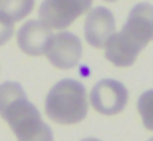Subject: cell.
<instances>
[{"label": "cell", "instance_id": "obj_1", "mask_svg": "<svg viewBox=\"0 0 153 141\" xmlns=\"http://www.w3.org/2000/svg\"><path fill=\"white\" fill-rule=\"evenodd\" d=\"M0 117L8 123L18 141H53L51 128L41 120L38 108L17 82L0 84Z\"/></svg>", "mask_w": 153, "mask_h": 141}, {"label": "cell", "instance_id": "obj_2", "mask_svg": "<svg viewBox=\"0 0 153 141\" xmlns=\"http://www.w3.org/2000/svg\"><path fill=\"white\" fill-rule=\"evenodd\" d=\"M150 41H153V5L142 2L133 5L122 30L107 41L105 58L117 67H128Z\"/></svg>", "mask_w": 153, "mask_h": 141}, {"label": "cell", "instance_id": "obj_3", "mask_svg": "<svg viewBox=\"0 0 153 141\" xmlns=\"http://www.w3.org/2000/svg\"><path fill=\"white\" fill-rule=\"evenodd\" d=\"M50 120L59 125H76L87 115V92L81 82L63 79L51 87L45 100Z\"/></svg>", "mask_w": 153, "mask_h": 141}, {"label": "cell", "instance_id": "obj_4", "mask_svg": "<svg viewBox=\"0 0 153 141\" xmlns=\"http://www.w3.org/2000/svg\"><path fill=\"white\" fill-rule=\"evenodd\" d=\"M92 0H45L40 5L38 16L51 30H66L76 18L89 12Z\"/></svg>", "mask_w": 153, "mask_h": 141}, {"label": "cell", "instance_id": "obj_5", "mask_svg": "<svg viewBox=\"0 0 153 141\" xmlns=\"http://www.w3.org/2000/svg\"><path fill=\"white\" fill-rule=\"evenodd\" d=\"M128 90L119 80L102 79L91 90V105L97 113L112 117L127 107Z\"/></svg>", "mask_w": 153, "mask_h": 141}, {"label": "cell", "instance_id": "obj_6", "mask_svg": "<svg viewBox=\"0 0 153 141\" xmlns=\"http://www.w3.org/2000/svg\"><path fill=\"white\" fill-rule=\"evenodd\" d=\"M82 56V43L76 35L61 31L53 35L46 49V58L58 69H73L79 64Z\"/></svg>", "mask_w": 153, "mask_h": 141}, {"label": "cell", "instance_id": "obj_7", "mask_svg": "<svg viewBox=\"0 0 153 141\" xmlns=\"http://www.w3.org/2000/svg\"><path fill=\"white\" fill-rule=\"evenodd\" d=\"M115 33V18L105 7H96L87 13L84 23V36L92 48H105L107 41Z\"/></svg>", "mask_w": 153, "mask_h": 141}, {"label": "cell", "instance_id": "obj_8", "mask_svg": "<svg viewBox=\"0 0 153 141\" xmlns=\"http://www.w3.org/2000/svg\"><path fill=\"white\" fill-rule=\"evenodd\" d=\"M51 38H53L51 28H48L40 20H30L18 30L17 43L25 54L41 56L46 54Z\"/></svg>", "mask_w": 153, "mask_h": 141}, {"label": "cell", "instance_id": "obj_9", "mask_svg": "<svg viewBox=\"0 0 153 141\" xmlns=\"http://www.w3.org/2000/svg\"><path fill=\"white\" fill-rule=\"evenodd\" d=\"M35 7V0H0V12L13 23L27 18Z\"/></svg>", "mask_w": 153, "mask_h": 141}, {"label": "cell", "instance_id": "obj_10", "mask_svg": "<svg viewBox=\"0 0 153 141\" xmlns=\"http://www.w3.org/2000/svg\"><path fill=\"white\" fill-rule=\"evenodd\" d=\"M137 110L142 117V123L146 130L153 131V89L143 92L137 100Z\"/></svg>", "mask_w": 153, "mask_h": 141}, {"label": "cell", "instance_id": "obj_11", "mask_svg": "<svg viewBox=\"0 0 153 141\" xmlns=\"http://www.w3.org/2000/svg\"><path fill=\"white\" fill-rule=\"evenodd\" d=\"M13 21L5 13L0 12V46L10 41V38L13 36Z\"/></svg>", "mask_w": 153, "mask_h": 141}, {"label": "cell", "instance_id": "obj_12", "mask_svg": "<svg viewBox=\"0 0 153 141\" xmlns=\"http://www.w3.org/2000/svg\"><path fill=\"white\" fill-rule=\"evenodd\" d=\"M81 141H99V140H96V138H84V140H81Z\"/></svg>", "mask_w": 153, "mask_h": 141}, {"label": "cell", "instance_id": "obj_13", "mask_svg": "<svg viewBox=\"0 0 153 141\" xmlns=\"http://www.w3.org/2000/svg\"><path fill=\"white\" fill-rule=\"evenodd\" d=\"M104 2H117V0H104Z\"/></svg>", "mask_w": 153, "mask_h": 141}, {"label": "cell", "instance_id": "obj_14", "mask_svg": "<svg viewBox=\"0 0 153 141\" xmlns=\"http://www.w3.org/2000/svg\"><path fill=\"white\" fill-rule=\"evenodd\" d=\"M148 141H153V136H152V138H150V140H148Z\"/></svg>", "mask_w": 153, "mask_h": 141}]
</instances>
